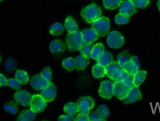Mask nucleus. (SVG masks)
<instances>
[{
	"mask_svg": "<svg viewBox=\"0 0 160 121\" xmlns=\"http://www.w3.org/2000/svg\"><path fill=\"white\" fill-rule=\"evenodd\" d=\"M141 91H140L139 87H136L135 86V87L131 88V90H129V92H128L127 96L122 101L125 104H131L137 101H139V100H141Z\"/></svg>",
	"mask_w": 160,
	"mask_h": 121,
	"instance_id": "nucleus-10",
	"label": "nucleus"
},
{
	"mask_svg": "<svg viewBox=\"0 0 160 121\" xmlns=\"http://www.w3.org/2000/svg\"><path fill=\"white\" fill-rule=\"evenodd\" d=\"M129 75H130V74L128 73V72H126L125 70H123L122 72L121 75L119 76V77L118 78L117 81L116 82H124L126 79H127Z\"/></svg>",
	"mask_w": 160,
	"mask_h": 121,
	"instance_id": "nucleus-40",
	"label": "nucleus"
},
{
	"mask_svg": "<svg viewBox=\"0 0 160 121\" xmlns=\"http://www.w3.org/2000/svg\"><path fill=\"white\" fill-rule=\"evenodd\" d=\"M36 118V112L33 110L25 109L20 113L17 120L19 121H32L34 120Z\"/></svg>",
	"mask_w": 160,
	"mask_h": 121,
	"instance_id": "nucleus-19",
	"label": "nucleus"
},
{
	"mask_svg": "<svg viewBox=\"0 0 160 121\" xmlns=\"http://www.w3.org/2000/svg\"><path fill=\"white\" fill-rule=\"evenodd\" d=\"M82 17L88 23H93L96 19L101 17V8L96 4H91L88 5L81 11Z\"/></svg>",
	"mask_w": 160,
	"mask_h": 121,
	"instance_id": "nucleus-1",
	"label": "nucleus"
},
{
	"mask_svg": "<svg viewBox=\"0 0 160 121\" xmlns=\"http://www.w3.org/2000/svg\"><path fill=\"white\" fill-rule=\"evenodd\" d=\"M88 118H89V121H105V120H106V119L102 118L101 116H99V114L97 113V112H89Z\"/></svg>",
	"mask_w": 160,
	"mask_h": 121,
	"instance_id": "nucleus-38",
	"label": "nucleus"
},
{
	"mask_svg": "<svg viewBox=\"0 0 160 121\" xmlns=\"http://www.w3.org/2000/svg\"><path fill=\"white\" fill-rule=\"evenodd\" d=\"M134 4L136 8L139 9H144L147 8L150 4V0H131Z\"/></svg>",
	"mask_w": 160,
	"mask_h": 121,
	"instance_id": "nucleus-35",
	"label": "nucleus"
},
{
	"mask_svg": "<svg viewBox=\"0 0 160 121\" xmlns=\"http://www.w3.org/2000/svg\"><path fill=\"white\" fill-rule=\"evenodd\" d=\"M92 28L97 32L99 37H105L110 31V20L105 17H99L93 22Z\"/></svg>",
	"mask_w": 160,
	"mask_h": 121,
	"instance_id": "nucleus-3",
	"label": "nucleus"
},
{
	"mask_svg": "<svg viewBox=\"0 0 160 121\" xmlns=\"http://www.w3.org/2000/svg\"><path fill=\"white\" fill-rule=\"evenodd\" d=\"M58 120H59V121H73V120H75V118H73V116L70 115V114H68V115L60 116Z\"/></svg>",
	"mask_w": 160,
	"mask_h": 121,
	"instance_id": "nucleus-41",
	"label": "nucleus"
},
{
	"mask_svg": "<svg viewBox=\"0 0 160 121\" xmlns=\"http://www.w3.org/2000/svg\"><path fill=\"white\" fill-rule=\"evenodd\" d=\"M129 88L125 86L123 82H114L113 86V95L119 99L122 100L127 96L128 92H129Z\"/></svg>",
	"mask_w": 160,
	"mask_h": 121,
	"instance_id": "nucleus-14",
	"label": "nucleus"
},
{
	"mask_svg": "<svg viewBox=\"0 0 160 121\" xmlns=\"http://www.w3.org/2000/svg\"><path fill=\"white\" fill-rule=\"evenodd\" d=\"M4 109L12 114H16L18 112L17 105L14 102H7L4 105Z\"/></svg>",
	"mask_w": 160,
	"mask_h": 121,
	"instance_id": "nucleus-32",
	"label": "nucleus"
},
{
	"mask_svg": "<svg viewBox=\"0 0 160 121\" xmlns=\"http://www.w3.org/2000/svg\"><path fill=\"white\" fill-rule=\"evenodd\" d=\"M50 50L53 54H59L65 51V44L60 40L56 39L51 42L50 45Z\"/></svg>",
	"mask_w": 160,
	"mask_h": 121,
	"instance_id": "nucleus-18",
	"label": "nucleus"
},
{
	"mask_svg": "<svg viewBox=\"0 0 160 121\" xmlns=\"http://www.w3.org/2000/svg\"><path fill=\"white\" fill-rule=\"evenodd\" d=\"M2 1H3V0H0V2H2Z\"/></svg>",
	"mask_w": 160,
	"mask_h": 121,
	"instance_id": "nucleus-46",
	"label": "nucleus"
},
{
	"mask_svg": "<svg viewBox=\"0 0 160 121\" xmlns=\"http://www.w3.org/2000/svg\"><path fill=\"white\" fill-rule=\"evenodd\" d=\"M114 82L111 80H104L101 82L99 88V94L105 99H111L113 95Z\"/></svg>",
	"mask_w": 160,
	"mask_h": 121,
	"instance_id": "nucleus-7",
	"label": "nucleus"
},
{
	"mask_svg": "<svg viewBox=\"0 0 160 121\" xmlns=\"http://www.w3.org/2000/svg\"><path fill=\"white\" fill-rule=\"evenodd\" d=\"M124 83L128 88H129L130 90L131 88H133V87H135V85H134V80H133V75H129L128 77L126 79L125 81L123 82Z\"/></svg>",
	"mask_w": 160,
	"mask_h": 121,
	"instance_id": "nucleus-39",
	"label": "nucleus"
},
{
	"mask_svg": "<svg viewBox=\"0 0 160 121\" xmlns=\"http://www.w3.org/2000/svg\"><path fill=\"white\" fill-rule=\"evenodd\" d=\"M93 106H94V100L91 97H82L77 101V107L79 114H88Z\"/></svg>",
	"mask_w": 160,
	"mask_h": 121,
	"instance_id": "nucleus-4",
	"label": "nucleus"
},
{
	"mask_svg": "<svg viewBox=\"0 0 160 121\" xmlns=\"http://www.w3.org/2000/svg\"><path fill=\"white\" fill-rule=\"evenodd\" d=\"M75 120L77 121H89L88 114H79L75 118Z\"/></svg>",
	"mask_w": 160,
	"mask_h": 121,
	"instance_id": "nucleus-42",
	"label": "nucleus"
},
{
	"mask_svg": "<svg viewBox=\"0 0 160 121\" xmlns=\"http://www.w3.org/2000/svg\"><path fill=\"white\" fill-rule=\"evenodd\" d=\"M130 22V17L127 16L123 15V14L119 13L115 17V23L117 25H126Z\"/></svg>",
	"mask_w": 160,
	"mask_h": 121,
	"instance_id": "nucleus-34",
	"label": "nucleus"
},
{
	"mask_svg": "<svg viewBox=\"0 0 160 121\" xmlns=\"http://www.w3.org/2000/svg\"><path fill=\"white\" fill-rule=\"evenodd\" d=\"M122 0H103V5L105 8L115 10L120 5Z\"/></svg>",
	"mask_w": 160,
	"mask_h": 121,
	"instance_id": "nucleus-27",
	"label": "nucleus"
},
{
	"mask_svg": "<svg viewBox=\"0 0 160 121\" xmlns=\"http://www.w3.org/2000/svg\"><path fill=\"white\" fill-rule=\"evenodd\" d=\"M7 79L3 74H0V87H4V86H7Z\"/></svg>",
	"mask_w": 160,
	"mask_h": 121,
	"instance_id": "nucleus-43",
	"label": "nucleus"
},
{
	"mask_svg": "<svg viewBox=\"0 0 160 121\" xmlns=\"http://www.w3.org/2000/svg\"><path fill=\"white\" fill-rule=\"evenodd\" d=\"M50 33L52 35L58 36L63 33V25L61 23H56L50 27Z\"/></svg>",
	"mask_w": 160,
	"mask_h": 121,
	"instance_id": "nucleus-29",
	"label": "nucleus"
},
{
	"mask_svg": "<svg viewBox=\"0 0 160 121\" xmlns=\"http://www.w3.org/2000/svg\"><path fill=\"white\" fill-rule=\"evenodd\" d=\"M81 33L83 42L86 44L93 43L99 37V34H97V32L93 28L83 30Z\"/></svg>",
	"mask_w": 160,
	"mask_h": 121,
	"instance_id": "nucleus-15",
	"label": "nucleus"
},
{
	"mask_svg": "<svg viewBox=\"0 0 160 121\" xmlns=\"http://www.w3.org/2000/svg\"><path fill=\"white\" fill-rule=\"evenodd\" d=\"M131 59V56L127 51H124L117 56V62L122 67L125 63H127Z\"/></svg>",
	"mask_w": 160,
	"mask_h": 121,
	"instance_id": "nucleus-30",
	"label": "nucleus"
},
{
	"mask_svg": "<svg viewBox=\"0 0 160 121\" xmlns=\"http://www.w3.org/2000/svg\"><path fill=\"white\" fill-rule=\"evenodd\" d=\"M31 99L32 96L27 91L25 90H20L14 94L15 101L23 106H27L30 105L31 102Z\"/></svg>",
	"mask_w": 160,
	"mask_h": 121,
	"instance_id": "nucleus-12",
	"label": "nucleus"
},
{
	"mask_svg": "<svg viewBox=\"0 0 160 121\" xmlns=\"http://www.w3.org/2000/svg\"><path fill=\"white\" fill-rule=\"evenodd\" d=\"M7 86L15 90H19L21 88V82L17 79H10L7 81Z\"/></svg>",
	"mask_w": 160,
	"mask_h": 121,
	"instance_id": "nucleus-36",
	"label": "nucleus"
},
{
	"mask_svg": "<svg viewBox=\"0 0 160 121\" xmlns=\"http://www.w3.org/2000/svg\"><path fill=\"white\" fill-rule=\"evenodd\" d=\"M105 52V47H104L103 44L102 43H97L93 46V50L91 52V57L93 60H97L98 58Z\"/></svg>",
	"mask_w": 160,
	"mask_h": 121,
	"instance_id": "nucleus-23",
	"label": "nucleus"
},
{
	"mask_svg": "<svg viewBox=\"0 0 160 121\" xmlns=\"http://www.w3.org/2000/svg\"><path fill=\"white\" fill-rule=\"evenodd\" d=\"M97 61L98 64L104 66V67H106V66L110 65L112 62H113V55L109 51H105L98 58Z\"/></svg>",
	"mask_w": 160,
	"mask_h": 121,
	"instance_id": "nucleus-17",
	"label": "nucleus"
},
{
	"mask_svg": "<svg viewBox=\"0 0 160 121\" xmlns=\"http://www.w3.org/2000/svg\"><path fill=\"white\" fill-rule=\"evenodd\" d=\"M67 47L70 51H78L83 45L82 33L79 31L74 33H70L66 37Z\"/></svg>",
	"mask_w": 160,
	"mask_h": 121,
	"instance_id": "nucleus-2",
	"label": "nucleus"
},
{
	"mask_svg": "<svg viewBox=\"0 0 160 121\" xmlns=\"http://www.w3.org/2000/svg\"><path fill=\"white\" fill-rule=\"evenodd\" d=\"M41 75L45 78V80H48V82H51L52 80V74H51V69L50 67H46L42 71Z\"/></svg>",
	"mask_w": 160,
	"mask_h": 121,
	"instance_id": "nucleus-37",
	"label": "nucleus"
},
{
	"mask_svg": "<svg viewBox=\"0 0 160 121\" xmlns=\"http://www.w3.org/2000/svg\"><path fill=\"white\" fill-rule=\"evenodd\" d=\"M137 12V8L131 0L122 1L119 5V13L127 17H131Z\"/></svg>",
	"mask_w": 160,
	"mask_h": 121,
	"instance_id": "nucleus-9",
	"label": "nucleus"
},
{
	"mask_svg": "<svg viewBox=\"0 0 160 121\" xmlns=\"http://www.w3.org/2000/svg\"><path fill=\"white\" fill-rule=\"evenodd\" d=\"M89 61L88 58L83 55L78 56L75 59V68L77 70H84L88 66Z\"/></svg>",
	"mask_w": 160,
	"mask_h": 121,
	"instance_id": "nucleus-21",
	"label": "nucleus"
},
{
	"mask_svg": "<svg viewBox=\"0 0 160 121\" xmlns=\"http://www.w3.org/2000/svg\"><path fill=\"white\" fill-rule=\"evenodd\" d=\"M106 76L111 80L112 81L116 82L117 81L118 78L121 75L123 68L117 62H112L110 65L105 67Z\"/></svg>",
	"mask_w": 160,
	"mask_h": 121,
	"instance_id": "nucleus-5",
	"label": "nucleus"
},
{
	"mask_svg": "<svg viewBox=\"0 0 160 121\" xmlns=\"http://www.w3.org/2000/svg\"><path fill=\"white\" fill-rule=\"evenodd\" d=\"M122 68L130 75H134L138 71L140 70L139 60L137 56H131V59L122 66Z\"/></svg>",
	"mask_w": 160,
	"mask_h": 121,
	"instance_id": "nucleus-11",
	"label": "nucleus"
},
{
	"mask_svg": "<svg viewBox=\"0 0 160 121\" xmlns=\"http://www.w3.org/2000/svg\"><path fill=\"white\" fill-rule=\"evenodd\" d=\"M40 95L45 99L46 102L53 101L57 97V88L53 83L50 82L42 90Z\"/></svg>",
	"mask_w": 160,
	"mask_h": 121,
	"instance_id": "nucleus-13",
	"label": "nucleus"
},
{
	"mask_svg": "<svg viewBox=\"0 0 160 121\" xmlns=\"http://www.w3.org/2000/svg\"><path fill=\"white\" fill-rule=\"evenodd\" d=\"M107 43L111 48H120L125 44V39L119 32L111 31L108 35Z\"/></svg>",
	"mask_w": 160,
	"mask_h": 121,
	"instance_id": "nucleus-6",
	"label": "nucleus"
},
{
	"mask_svg": "<svg viewBox=\"0 0 160 121\" xmlns=\"http://www.w3.org/2000/svg\"><path fill=\"white\" fill-rule=\"evenodd\" d=\"M97 113L99 116H101L102 118L105 119L108 118L110 115L109 108L105 105H101V106H99L97 109Z\"/></svg>",
	"mask_w": 160,
	"mask_h": 121,
	"instance_id": "nucleus-33",
	"label": "nucleus"
},
{
	"mask_svg": "<svg viewBox=\"0 0 160 121\" xmlns=\"http://www.w3.org/2000/svg\"><path fill=\"white\" fill-rule=\"evenodd\" d=\"M50 82H48L41 74H37L32 76L31 80V86L37 91L43 90Z\"/></svg>",
	"mask_w": 160,
	"mask_h": 121,
	"instance_id": "nucleus-16",
	"label": "nucleus"
},
{
	"mask_svg": "<svg viewBox=\"0 0 160 121\" xmlns=\"http://www.w3.org/2000/svg\"><path fill=\"white\" fill-rule=\"evenodd\" d=\"M146 76H147V72L143 70H139L133 75V80H134L136 87H139L143 83V82L146 79Z\"/></svg>",
	"mask_w": 160,
	"mask_h": 121,
	"instance_id": "nucleus-22",
	"label": "nucleus"
},
{
	"mask_svg": "<svg viewBox=\"0 0 160 121\" xmlns=\"http://www.w3.org/2000/svg\"><path fill=\"white\" fill-rule=\"evenodd\" d=\"M30 106H31V109L36 113L42 112L47 106V102L41 95L34 94V95L32 96Z\"/></svg>",
	"mask_w": 160,
	"mask_h": 121,
	"instance_id": "nucleus-8",
	"label": "nucleus"
},
{
	"mask_svg": "<svg viewBox=\"0 0 160 121\" xmlns=\"http://www.w3.org/2000/svg\"><path fill=\"white\" fill-rule=\"evenodd\" d=\"M93 46L92 44L85 43L84 45L81 46V48H80L79 49V51L82 55H83L84 56H85L86 58L89 59V58L91 56V52H92V50H93Z\"/></svg>",
	"mask_w": 160,
	"mask_h": 121,
	"instance_id": "nucleus-28",
	"label": "nucleus"
},
{
	"mask_svg": "<svg viewBox=\"0 0 160 121\" xmlns=\"http://www.w3.org/2000/svg\"><path fill=\"white\" fill-rule=\"evenodd\" d=\"M65 28L68 34L74 33L76 31H78V29H79L77 24L76 23L74 19L71 17H68L66 18L65 23Z\"/></svg>",
	"mask_w": 160,
	"mask_h": 121,
	"instance_id": "nucleus-20",
	"label": "nucleus"
},
{
	"mask_svg": "<svg viewBox=\"0 0 160 121\" xmlns=\"http://www.w3.org/2000/svg\"><path fill=\"white\" fill-rule=\"evenodd\" d=\"M157 5H158V8H159V12H160V0H158Z\"/></svg>",
	"mask_w": 160,
	"mask_h": 121,
	"instance_id": "nucleus-44",
	"label": "nucleus"
},
{
	"mask_svg": "<svg viewBox=\"0 0 160 121\" xmlns=\"http://www.w3.org/2000/svg\"><path fill=\"white\" fill-rule=\"evenodd\" d=\"M16 79L18 81L21 82V84H27L29 80V76L25 71L22 70H17L16 72Z\"/></svg>",
	"mask_w": 160,
	"mask_h": 121,
	"instance_id": "nucleus-26",
	"label": "nucleus"
},
{
	"mask_svg": "<svg viewBox=\"0 0 160 121\" xmlns=\"http://www.w3.org/2000/svg\"><path fill=\"white\" fill-rule=\"evenodd\" d=\"M92 74H93V77L95 78H102L106 75V71L105 67L97 64V65L93 66L92 68Z\"/></svg>",
	"mask_w": 160,
	"mask_h": 121,
	"instance_id": "nucleus-24",
	"label": "nucleus"
},
{
	"mask_svg": "<svg viewBox=\"0 0 160 121\" xmlns=\"http://www.w3.org/2000/svg\"><path fill=\"white\" fill-rule=\"evenodd\" d=\"M1 60H2V59H1V56H0V62H1Z\"/></svg>",
	"mask_w": 160,
	"mask_h": 121,
	"instance_id": "nucleus-45",
	"label": "nucleus"
},
{
	"mask_svg": "<svg viewBox=\"0 0 160 121\" xmlns=\"http://www.w3.org/2000/svg\"><path fill=\"white\" fill-rule=\"evenodd\" d=\"M62 67L68 71H71L75 68V60L68 57L62 61Z\"/></svg>",
	"mask_w": 160,
	"mask_h": 121,
	"instance_id": "nucleus-31",
	"label": "nucleus"
},
{
	"mask_svg": "<svg viewBox=\"0 0 160 121\" xmlns=\"http://www.w3.org/2000/svg\"><path fill=\"white\" fill-rule=\"evenodd\" d=\"M64 112L67 113L68 114H70V115H77V113L79 112L77 104L73 103H67L64 106Z\"/></svg>",
	"mask_w": 160,
	"mask_h": 121,
	"instance_id": "nucleus-25",
	"label": "nucleus"
}]
</instances>
